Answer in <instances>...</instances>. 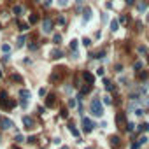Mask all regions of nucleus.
Listing matches in <instances>:
<instances>
[{"label":"nucleus","instance_id":"39448f33","mask_svg":"<svg viewBox=\"0 0 149 149\" xmlns=\"http://www.w3.org/2000/svg\"><path fill=\"white\" fill-rule=\"evenodd\" d=\"M93 121L89 118H83V130H84V133H91V130H93Z\"/></svg>","mask_w":149,"mask_h":149},{"label":"nucleus","instance_id":"3c124183","mask_svg":"<svg viewBox=\"0 0 149 149\" xmlns=\"http://www.w3.org/2000/svg\"><path fill=\"white\" fill-rule=\"evenodd\" d=\"M61 149H69V147H67V146H65V147H61Z\"/></svg>","mask_w":149,"mask_h":149},{"label":"nucleus","instance_id":"a19ab883","mask_svg":"<svg viewBox=\"0 0 149 149\" xmlns=\"http://www.w3.org/2000/svg\"><path fill=\"white\" fill-rule=\"evenodd\" d=\"M19 104H21L23 109H26V107H28V100H19Z\"/></svg>","mask_w":149,"mask_h":149},{"label":"nucleus","instance_id":"4be33fe9","mask_svg":"<svg viewBox=\"0 0 149 149\" xmlns=\"http://www.w3.org/2000/svg\"><path fill=\"white\" fill-rule=\"evenodd\" d=\"M105 53H107L105 49H100L98 53H93V55H91V58H104V56H105Z\"/></svg>","mask_w":149,"mask_h":149},{"label":"nucleus","instance_id":"20e7f679","mask_svg":"<svg viewBox=\"0 0 149 149\" xmlns=\"http://www.w3.org/2000/svg\"><path fill=\"white\" fill-rule=\"evenodd\" d=\"M53 26H55V23H53L51 18H46L44 21H42V32H44V33H51Z\"/></svg>","mask_w":149,"mask_h":149},{"label":"nucleus","instance_id":"6ab92c4d","mask_svg":"<svg viewBox=\"0 0 149 149\" xmlns=\"http://www.w3.org/2000/svg\"><path fill=\"white\" fill-rule=\"evenodd\" d=\"M18 28H19V32H28L30 25L28 23H18Z\"/></svg>","mask_w":149,"mask_h":149},{"label":"nucleus","instance_id":"bb28decb","mask_svg":"<svg viewBox=\"0 0 149 149\" xmlns=\"http://www.w3.org/2000/svg\"><path fill=\"white\" fill-rule=\"evenodd\" d=\"M146 7H147V4H146V2H140V4L137 5V9H139L140 12H144V11H146Z\"/></svg>","mask_w":149,"mask_h":149},{"label":"nucleus","instance_id":"c9c22d12","mask_svg":"<svg viewBox=\"0 0 149 149\" xmlns=\"http://www.w3.org/2000/svg\"><path fill=\"white\" fill-rule=\"evenodd\" d=\"M135 114H137V116H142V114H144V109H142V107H137V109H135Z\"/></svg>","mask_w":149,"mask_h":149},{"label":"nucleus","instance_id":"09e8293b","mask_svg":"<svg viewBox=\"0 0 149 149\" xmlns=\"http://www.w3.org/2000/svg\"><path fill=\"white\" fill-rule=\"evenodd\" d=\"M97 74H98V75H104L105 70H104V69H98V70H97Z\"/></svg>","mask_w":149,"mask_h":149},{"label":"nucleus","instance_id":"72a5a7b5","mask_svg":"<svg viewBox=\"0 0 149 149\" xmlns=\"http://www.w3.org/2000/svg\"><path fill=\"white\" fill-rule=\"evenodd\" d=\"M133 69L137 70V72H140V70H142V61H137V63L133 65Z\"/></svg>","mask_w":149,"mask_h":149},{"label":"nucleus","instance_id":"79ce46f5","mask_svg":"<svg viewBox=\"0 0 149 149\" xmlns=\"http://www.w3.org/2000/svg\"><path fill=\"white\" fill-rule=\"evenodd\" d=\"M58 25H61V26L65 25V18L63 16H58Z\"/></svg>","mask_w":149,"mask_h":149},{"label":"nucleus","instance_id":"a878e982","mask_svg":"<svg viewBox=\"0 0 149 149\" xmlns=\"http://www.w3.org/2000/svg\"><path fill=\"white\" fill-rule=\"evenodd\" d=\"M53 42H55V44H60V42H61V35H60V33H55V35H53Z\"/></svg>","mask_w":149,"mask_h":149},{"label":"nucleus","instance_id":"ddd939ff","mask_svg":"<svg viewBox=\"0 0 149 149\" xmlns=\"http://www.w3.org/2000/svg\"><path fill=\"white\" fill-rule=\"evenodd\" d=\"M55 104H56V97H55V95H47V97H46V105H47V107H53Z\"/></svg>","mask_w":149,"mask_h":149},{"label":"nucleus","instance_id":"4468645a","mask_svg":"<svg viewBox=\"0 0 149 149\" xmlns=\"http://www.w3.org/2000/svg\"><path fill=\"white\" fill-rule=\"evenodd\" d=\"M104 88L107 89V91H116V86H114L109 79H104Z\"/></svg>","mask_w":149,"mask_h":149},{"label":"nucleus","instance_id":"9b49d317","mask_svg":"<svg viewBox=\"0 0 149 149\" xmlns=\"http://www.w3.org/2000/svg\"><path fill=\"white\" fill-rule=\"evenodd\" d=\"M89 18H91V9H89V7H84V9H83V23H84V25L89 21Z\"/></svg>","mask_w":149,"mask_h":149},{"label":"nucleus","instance_id":"6e6552de","mask_svg":"<svg viewBox=\"0 0 149 149\" xmlns=\"http://www.w3.org/2000/svg\"><path fill=\"white\" fill-rule=\"evenodd\" d=\"M81 75H83V79H84L88 84H93V83H95V75L91 74V72H88V70H84Z\"/></svg>","mask_w":149,"mask_h":149},{"label":"nucleus","instance_id":"0eeeda50","mask_svg":"<svg viewBox=\"0 0 149 149\" xmlns=\"http://www.w3.org/2000/svg\"><path fill=\"white\" fill-rule=\"evenodd\" d=\"M69 130H70V133H72L75 139H77V142H81V133H79V130L75 128L74 123H69Z\"/></svg>","mask_w":149,"mask_h":149},{"label":"nucleus","instance_id":"dca6fc26","mask_svg":"<svg viewBox=\"0 0 149 149\" xmlns=\"http://www.w3.org/2000/svg\"><path fill=\"white\" fill-rule=\"evenodd\" d=\"M116 121H118L119 128H121V126H123V125H126V119H125V114H123V112H119L118 116H116Z\"/></svg>","mask_w":149,"mask_h":149},{"label":"nucleus","instance_id":"1a4fd4ad","mask_svg":"<svg viewBox=\"0 0 149 149\" xmlns=\"http://www.w3.org/2000/svg\"><path fill=\"white\" fill-rule=\"evenodd\" d=\"M109 142H111V146H112L114 149H119V144H121V139H119L118 135H111Z\"/></svg>","mask_w":149,"mask_h":149},{"label":"nucleus","instance_id":"c756f323","mask_svg":"<svg viewBox=\"0 0 149 149\" xmlns=\"http://www.w3.org/2000/svg\"><path fill=\"white\" fill-rule=\"evenodd\" d=\"M102 102H104V104H107V105H111V104H112V98H111V95H105Z\"/></svg>","mask_w":149,"mask_h":149},{"label":"nucleus","instance_id":"7ed1b4c3","mask_svg":"<svg viewBox=\"0 0 149 149\" xmlns=\"http://www.w3.org/2000/svg\"><path fill=\"white\" fill-rule=\"evenodd\" d=\"M65 75V69L63 67H55L51 70V83H60Z\"/></svg>","mask_w":149,"mask_h":149},{"label":"nucleus","instance_id":"5fc2aeb1","mask_svg":"<svg viewBox=\"0 0 149 149\" xmlns=\"http://www.w3.org/2000/svg\"><path fill=\"white\" fill-rule=\"evenodd\" d=\"M86 149H91V147H86Z\"/></svg>","mask_w":149,"mask_h":149},{"label":"nucleus","instance_id":"c03bdc74","mask_svg":"<svg viewBox=\"0 0 149 149\" xmlns=\"http://www.w3.org/2000/svg\"><path fill=\"white\" fill-rule=\"evenodd\" d=\"M69 107H75V98H70L69 100Z\"/></svg>","mask_w":149,"mask_h":149},{"label":"nucleus","instance_id":"ea45409f","mask_svg":"<svg viewBox=\"0 0 149 149\" xmlns=\"http://www.w3.org/2000/svg\"><path fill=\"white\" fill-rule=\"evenodd\" d=\"M140 130H142V132H147V130H149V125H147V123L140 125Z\"/></svg>","mask_w":149,"mask_h":149},{"label":"nucleus","instance_id":"aec40b11","mask_svg":"<svg viewBox=\"0 0 149 149\" xmlns=\"http://www.w3.org/2000/svg\"><path fill=\"white\" fill-rule=\"evenodd\" d=\"M39 21V14H30V18H28V25H35Z\"/></svg>","mask_w":149,"mask_h":149},{"label":"nucleus","instance_id":"6e6d98bb","mask_svg":"<svg viewBox=\"0 0 149 149\" xmlns=\"http://www.w3.org/2000/svg\"><path fill=\"white\" fill-rule=\"evenodd\" d=\"M0 119H2V118H0Z\"/></svg>","mask_w":149,"mask_h":149},{"label":"nucleus","instance_id":"f8f14e48","mask_svg":"<svg viewBox=\"0 0 149 149\" xmlns=\"http://www.w3.org/2000/svg\"><path fill=\"white\" fill-rule=\"evenodd\" d=\"M23 125H25V128H33V119L30 118V116H23Z\"/></svg>","mask_w":149,"mask_h":149},{"label":"nucleus","instance_id":"8fccbe9b","mask_svg":"<svg viewBox=\"0 0 149 149\" xmlns=\"http://www.w3.org/2000/svg\"><path fill=\"white\" fill-rule=\"evenodd\" d=\"M126 4H128V5H132V4H133V0H126Z\"/></svg>","mask_w":149,"mask_h":149},{"label":"nucleus","instance_id":"603ef678","mask_svg":"<svg viewBox=\"0 0 149 149\" xmlns=\"http://www.w3.org/2000/svg\"><path fill=\"white\" fill-rule=\"evenodd\" d=\"M0 77H2V70H0Z\"/></svg>","mask_w":149,"mask_h":149},{"label":"nucleus","instance_id":"473e14b6","mask_svg":"<svg viewBox=\"0 0 149 149\" xmlns=\"http://www.w3.org/2000/svg\"><path fill=\"white\" fill-rule=\"evenodd\" d=\"M77 46H79V44H77L75 39H74V40H70V49H72V51H77Z\"/></svg>","mask_w":149,"mask_h":149},{"label":"nucleus","instance_id":"9d476101","mask_svg":"<svg viewBox=\"0 0 149 149\" xmlns=\"http://www.w3.org/2000/svg\"><path fill=\"white\" fill-rule=\"evenodd\" d=\"M91 88H93V84H88V83H86V84H81L79 95H83V97H84V95H88L89 91H91Z\"/></svg>","mask_w":149,"mask_h":149},{"label":"nucleus","instance_id":"cd10ccee","mask_svg":"<svg viewBox=\"0 0 149 149\" xmlns=\"http://www.w3.org/2000/svg\"><path fill=\"white\" fill-rule=\"evenodd\" d=\"M2 51H4L5 55H9V53H11V46L9 44H2Z\"/></svg>","mask_w":149,"mask_h":149},{"label":"nucleus","instance_id":"a18cd8bd","mask_svg":"<svg viewBox=\"0 0 149 149\" xmlns=\"http://www.w3.org/2000/svg\"><path fill=\"white\" fill-rule=\"evenodd\" d=\"M51 4H53V0H46V2H44V7H51Z\"/></svg>","mask_w":149,"mask_h":149},{"label":"nucleus","instance_id":"f3484780","mask_svg":"<svg viewBox=\"0 0 149 149\" xmlns=\"http://www.w3.org/2000/svg\"><path fill=\"white\" fill-rule=\"evenodd\" d=\"M19 98H21V100H28L30 98V91L28 89H21V91H19Z\"/></svg>","mask_w":149,"mask_h":149},{"label":"nucleus","instance_id":"b1692460","mask_svg":"<svg viewBox=\"0 0 149 149\" xmlns=\"http://www.w3.org/2000/svg\"><path fill=\"white\" fill-rule=\"evenodd\" d=\"M147 75H149V72H147V70H140V72H139V75H137V77H139L140 81H144V79H146Z\"/></svg>","mask_w":149,"mask_h":149},{"label":"nucleus","instance_id":"5701e85b","mask_svg":"<svg viewBox=\"0 0 149 149\" xmlns=\"http://www.w3.org/2000/svg\"><path fill=\"white\" fill-rule=\"evenodd\" d=\"M21 12H23V7H21V5H14V7H12V14L21 16Z\"/></svg>","mask_w":149,"mask_h":149},{"label":"nucleus","instance_id":"de8ad7c7","mask_svg":"<svg viewBox=\"0 0 149 149\" xmlns=\"http://www.w3.org/2000/svg\"><path fill=\"white\" fill-rule=\"evenodd\" d=\"M140 147V146H139V144H137V142H133V144H132V146H130V149H139Z\"/></svg>","mask_w":149,"mask_h":149},{"label":"nucleus","instance_id":"f03ea898","mask_svg":"<svg viewBox=\"0 0 149 149\" xmlns=\"http://www.w3.org/2000/svg\"><path fill=\"white\" fill-rule=\"evenodd\" d=\"M0 105H2V109H12V107H16V102L7 98V91H0Z\"/></svg>","mask_w":149,"mask_h":149},{"label":"nucleus","instance_id":"4c0bfd02","mask_svg":"<svg viewBox=\"0 0 149 149\" xmlns=\"http://www.w3.org/2000/svg\"><path fill=\"white\" fill-rule=\"evenodd\" d=\"M58 5H60V7H65V5H69V0H58Z\"/></svg>","mask_w":149,"mask_h":149},{"label":"nucleus","instance_id":"f704fd0d","mask_svg":"<svg viewBox=\"0 0 149 149\" xmlns=\"http://www.w3.org/2000/svg\"><path fill=\"white\" fill-rule=\"evenodd\" d=\"M83 44L86 46V47H89V46H91V39H89V37H84V39H83Z\"/></svg>","mask_w":149,"mask_h":149},{"label":"nucleus","instance_id":"7c9ffc66","mask_svg":"<svg viewBox=\"0 0 149 149\" xmlns=\"http://www.w3.org/2000/svg\"><path fill=\"white\" fill-rule=\"evenodd\" d=\"M146 142H147V137H146V135H142V137L137 140V144H139V146H142V144H146Z\"/></svg>","mask_w":149,"mask_h":149},{"label":"nucleus","instance_id":"a211bd4d","mask_svg":"<svg viewBox=\"0 0 149 149\" xmlns=\"http://www.w3.org/2000/svg\"><path fill=\"white\" fill-rule=\"evenodd\" d=\"M11 81H14V83H19V84H23V77L19 74H11Z\"/></svg>","mask_w":149,"mask_h":149},{"label":"nucleus","instance_id":"e433bc0d","mask_svg":"<svg viewBox=\"0 0 149 149\" xmlns=\"http://www.w3.org/2000/svg\"><path fill=\"white\" fill-rule=\"evenodd\" d=\"M133 128H135L133 123H126V130H128V132H133Z\"/></svg>","mask_w":149,"mask_h":149},{"label":"nucleus","instance_id":"49530a36","mask_svg":"<svg viewBox=\"0 0 149 149\" xmlns=\"http://www.w3.org/2000/svg\"><path fill=\"white\" fill-rule=\"evenodd\" d=\"M146 51H147V49H146V47H144V46H140V47H139V53H142V55H144V53H146Z\"/></svg>","mask_w":149,"mask_h":149},{"label":"nucleus","instance_id":"2f4dec72","mask_svg":"<svg viewBox=\"0 0 149 149\" xmlns=\"http://www.w3.org/2000/svg\"><path fill=\"white\" fill-rule=\"evenodd\" d=\"M119 25H126V23H128V18H126V16H119Z\"/></svg>","mask_w":149,"mask_h":149},{"label":"nucleus","instance_id":"423d86ee","mask_svg":"<svg viewBox=\"0 0 149 149\" xmlns=\"http://www.w3.org/2000/svg\"><path fill=\"white\" fill-rule=\"evenodd\" d=\"M0 126H2V130H11V128L14 126V123L9 118H2L0 119Z\"/></svg>","mask_w":149,"mask_h":149},{"label":"nucleus","instance_id":"f257e3e1","mask_svg":"<svg viewBox=\"0 0 149 149\" xmlns=\"http://www.w3.org/2000/svg\"><path fill=\"white\" fill-rule=\"evenodd\" d=\"M91 112H93L95 118H102L104 116V107H102V102L98 98H93V102H91Z\"/></svg>","mask_w":149,"mask_h":149},{"label":"nucleus","instance_id":"c85d7f7f","mask_svg":"<svg viewBox=\"0 0 149 149\" xmlns=\"http://www.w3.org/2000/svg\"><path fill=\"white\" fill-rule=\"evenodd\" d=\"M14 140H16V144H21V142H23V140H25V137H23V135L21 133H18L14 137Z\"/></svg>","mask_w":149,"mask_h":149},{"label":"nucleus","instance_id":"2eb2a0df","mask_svg":"<svg viewBox=\"0 0 149 149\" xmlns=\"http://www.w3.org/2000/svg\"><path fill=\"white\" fill-rule=\"evenodd\" d=\"M49 56H51L53 60H58V58H61V56H63V53H61L60 49H53V51L49 53Z\"/></svg>","mask_w":149,"mask_h":149},{"label":"nucleus","instance_id":"393cba45","mask_svg":"<svg viewBox=\"0 0 149 149\" xmlns=\"http://www.w3.org/2000/svg\"><path fill=\"white\" fill-rule=\"evenodd\" d=\"M25 42H26V37H25V35H19V37H18V46L21 47Z\"/></svg>","mask_w":149,"mask_h":149},{"label":"nucleus","instance_id":"37998d69","mask_svg":"<svg viewBox=\"0 0 149 149\" xmlns=\"http://www.w3.org/2000/svg\"><path fill=\"white\" fill-rule=\"evenodd\" d=\"M39 95H40V97H46V95H47L46 88H40V89H39Z\"/></svg>","mask_w":149,"mask_h":149},{"label":"nucleus","instance_id":"864d4df0","mask_svg":"<svg viewBox=\"0 0 149 149\" xmlns=\"http://www.w3.org/2000/svg\"><path fill=\"white\" fill-rule=\"evenodd\" d=\"M35 2H40V0H35Z\"/></svg>","mask_w":149,"mask_h":149},{"label":"nucleus","instance_id":"412c9836","mask_svg":"<svg viewBox=\"0 0 149 149\" xmlns=\"http://www.w3.org/2000/svg\"><path fill=\"white\" fill-rule=\"evenodd\" d=\"M111 30H112V32H118L119 30V21L118 19H112V21H111Z\"/></svg>","mask_w":149,"mask_h":149},{"label":"nucleus","instance_id":"58836bf2","mask_svg":"<svg viewBox=\"0 0 149 149\" xmlns=\"http://www.w3.org/2000/svg\"><path fill=\"white\" fill-rule=\"evenodd\" d=\"M61 118H69V111L67 109H61V114H60Z\"/></svg>","mask_w":149,"mask_h":149}]
</instances>
